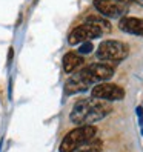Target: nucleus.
<instances>
[{"label": "nucleus", "mask_w": 143, "mask_h": 152, "mask_svg": "<svg viewBox=\"0 0 143 152\" xmlns=\"http://www.w3.org/2000/svg\"><path fill=\"white\" fill-rule=\"evenodd\" d=\"M85 22L95 25L97 28H100V29H102V32H103V34H106V32H109V31H111V23H109L108 20H106V19H102V17H97V15H89Z\"/></svg>", "instance_id": "nucleus-11"}, {"label": "nucleus", "mask_w": 143, "mask_h": 152, "mask_svg": "<svg viewBox=\"0 0 143 152\" xmlns=\"http://www.w3.org/2000/svg\"><path fill=\"white\" fill-rule=\"evenodd\" d=\"M111 111L112 108L106 100H100L95 97L83 98L74 104L69 114V120L77 126H85V124H92L103 120Z\"/></svg>", "instance_id": "nucleus-1"}, {"label": "nucleus", "mask_w": 143, "mask_h": 152, "mask_svg": "<svg viewBox=\"0 0 143 152\" xmlns=\"http://www.w3.org/2000/svg\"><path fill=\"white\" fill-rule=\"evenodd\" d=\"M137 115H139V118H140V128H142V134H143V109L140 108H137Z\"/></svg>", "instance_id": "nucleus-14"}, {"label": "nucleus", "mask_w": 143, "mask_h": 152, "mask_svg": "<svg viewBox=\"0 0 143 152\" xmlns=\"http://www.w3.org/2000/svg\"><path fill=\"white\" fill-rule=\"evenodd\" d=\"M125 6L117 0H94V8L99 11L102 15L109 17V19H119L125 14Z\"/></svg>", "instance_id": "nucleus-7"}, {"label": "nucleus", "mask_w": 143, "mask_h": 152, "mask_svg": "<svg viewBox=\"0 0 143 152\" xmlns=\"http://www.w3.org/2000/svg\"><path fill=\"white\" fill-rule=\"evenodd\" d=\"M97 134V128L92 124H85V126H78L73 131H69L65 138L60 143V152H73L78 146L85 145L89 140H92Z\"/></svg>", "instance_id": "nucleus-2"}, {"label": "nucleus", "mask_w": 143, "mask_h": 152, "mask_svg": "<svg viewBox=\"0 0 143 152\" xmlns=\"http://www.w3.org/2000/svg\"><path fill=\"white\" fill-rule=\"evenodd\" d=\"M129 48L128 45L119 40H106L100 43V46L97 48V58H100L105 63H117L128 57Z\"/></svg>", "instance_id": "nucleus-3"}, {"label": "nucleus", "mask_w": 143, "mask_h": 152, "mask_svg": "<svg viewBox=\"0 0 143 152\" xmlns=\"http://www.w3.org/2000/svg\"><path fill=\"white\" fill-rule=\"evenodd\" d=\"M91 95L100 100H106V102H115V100H122L125 97V91L123 88H120L119 85L114 83H99L92 88Z\"/></svg>", "instance_id": "nucleus-6"}, {"label": "nucleus", "mask_w": 143, "mask_h": 152, "mask_svg": "<svg viewBox=\"0 0 143 152\" xmlns=\"http://www.w3.org/2000/svg\"><path fill=\"white\" fill-rule=\"evenodd\" d=\"M102 35H103V32H102L100 28H97V26L92 25V23L85 22L83 25L76 26V28L69 32L68 43L69 45H80V43L88 42V40L99 39V37H102Z\"/></svg>", "instance_id": "nucleus-5"}, {"label": "nucleus", "mask_w": 143, "mask_h": 152, "mask_svg": "<svg viewBox=\"0 0 143 152\" xmlns=\"http://www.w3.org/2000/svg\"><path fill=\"white\" fill-rule=\"evenodd\" d=\"M119 28L131 35H143V19L139 17H123L119 22Z\"/></svg>", "instance_id": "nucleus-9"}, {"label": "nucleus", "mask_w": 143, "mask_h": 152, "mask_svg": "<svg viewBox=\"0 0 143 152\" xmlns=\"http://www.w3.org/2000/svg\"><path fill=\"white\" fill-rule=\"evenodd\" d=\"M92 85L88 83L86 80L83 78V75L78 72H74L73 77L68 78V82L65 83V92L66 94H78V92H85L88 91Z\"/></svg>", "instance_id": "nucleus-8"}, {"label": "nucleus", "mask_w": 143, "mask_h": 152, "mask_svg": "<svg viewBox=\"0 0 143 152\" xmlns=\"http://www.w3.org/2000/svg\"><path fill=\"white\" fill-rule=\"evenodd\" d=\"M73 152H102V141L100 140H89L88 143L78 146Z\"/></svg>", "instance_id": "nucleus-12"}, {"label": "nucleus", "mask_w": 143, "mask_h": 152, "mask_svg": "<svg viewBox=\"0 0 143 152\" xmlns=\"http://www.w3.org/2000/svg\"><path fill=\"white\" fill-rule=\"evenodd\" d=\"M83 75V78L88 83H99V82H106L114 75V66H111L109 63H92L86 68H83L82 71H78Z\"/></svg>", "instance_id": "nucleus-4"}, {"label": "nucleus", "mask_w": 143, "mask_h": 152, "mask_svg": "<svg viewBox=\"0 0 143 152\" xmlns=\"http://www.w3.org/2000/svg\"><path fill=\"white\" fill-rule=\"evenodd\" d=\"M117 2H120V3H123V5H128V3L132 2V0H117Z\"/></svg>", "instance_id": "nucleus-15"}, {"label": "nucleus", "mask_w": 143, "mask_h": 152, "mask_svg": "<svg viewBox=\"0 0 143 152\" xmlns=\"http://www.w3.org/2000/svg\"><path fill=\"white\" fill-rule=\"evenodd\" d=\"M132 2H136V3H139L140 6H143V0H132Z\"/></svg>", "instance_id": "nucleus-16"}, {"label": "nucleus", "mask_w": 143, "mask_h": 152, "mask_svg": "<svg viewBox=\"0 0 143 152\" xmlns=\"http://www.w3.org/2000/svg\"><path fill=\"white\" fill-rule=\"evenodd\" d=\"M82 46L78 48V54H89V52H92L94 49V45L91 43V40H88V42H83V43H80Z\"/></svg>", "instance_id": "nucleus-13"}, {"label": "nucleus", "mask_w": 143, "mask_h": 152, "mask_svg": "<svg viewBox=\"0 0 143 152\" xmlns=\"http://www.w3.org/2000/svg\"><path fill=\"white\" fill-rule=\"evenodd\" d=\"M83 65V58L77 52H68L63 57V69L66 74H73Z\"/></svg>", "instance_id": "nucleus-10"}]
</instances>
